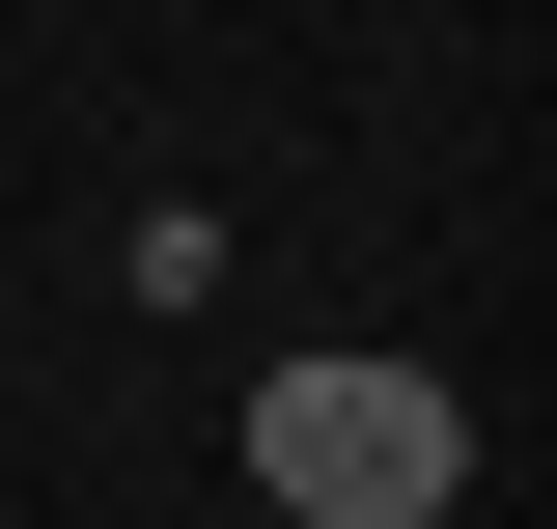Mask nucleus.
Masks as SVG:
<instances>
[{
	"instance_id": "obj_1",
	"label": "nucleus",
	"mask_w": 557,
	"mask_h": 529,
	"mask_svg": "<svg viewBox=\"0 0 557 529\" xmlns=\"http://www.w3.org/2000/svg\"><path fill=\"white\" fill-rule=\"evenodd\" d=\"M251 502L278 529H446V502H474V391L307 334V362H251Z\"/></svg>"
}]
</instances>
